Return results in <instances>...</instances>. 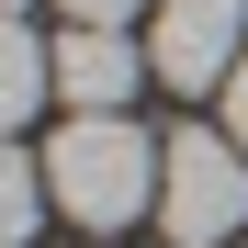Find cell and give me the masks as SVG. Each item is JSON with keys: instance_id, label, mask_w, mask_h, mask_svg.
<instances>
[{"instance_id": "cell-3", "label": "cell", "mask_w": 248, "mask_h": 248, "mask_svg": "<svg viewBox=\"0 0 248 248\" xmlns=\"http://www.w3.org/2000/svg\"><path fill=\"white\" fill-rule=\"evenodd\" d=\"M248 57V0H158L147 12V68L170 91H226Z\"/></svg>"}, {"instance_id": "cell-2", "label": "cell", "mask_w": 248, "mask_h": 248, "mask_svg": "<svg viewBox=\"0 0 248 248\" xmlns=\"http://www.w3.org/2000/svg\"><path fill=\"white\" fill-rule=\"evenodd\" d=\"M158 226H170V248H226V237L248 226V170H237V136H226V124L170 136V170H158Z\"/></svg>"}, {"instance_id": "cell-9", "label": "cell", "mask_w": 248, "mask_h": 248, "mask_svg": "<svg viewBox=\"0 0 248 248\" xmlns=\"http://www.w3.org/2000/svg\"><path fill=\"white\" fill-rule=\"evenodd\" d=\"M0 12H23V0H0Z\"/></svg>"}, {"instance_id": "cell-7", "label": "cell", "mask_w": 248, "mask_h": 248, "mask_svg": "<svg viewBox=\"0 0 248 248\" xmlns=\"http://www.w3.org/2000/svg\"><path fill=\"white\" fill-rule=\"evenodd\" d=\"M57 12H68V23H113V34H124V12H147V0H57Z\"/></svg>"}, {"instance_id": "cell-1", "label": "cell", "mask_w": 248, "mask_h": 248, "mask_svg": "<svg viewBox=\"0 0 248 248\" xmlns=\"http://www.w3.org/2000/svg\"><path fill=\"white\" fill-rule=\"evenodd\" d=\"M158 170H170V147H147V124H124V113H79V124H57V147H46L57 215H79L91 237L136 226L158 203Z\"/></svg>"}, {"instance_id": "cell-4", "label": "cell", "mask_w": 248, "mask_h": 248, "mask_svg": "<svg viewBox=\"0 0 248 248\" xmlns=\"http://www.w3.org/2000/svg\"><path fill=\"white\" fill-rule=\"evenodd\" d=\"M147 79V46H124L113 23H68L57 34V102L68 113H124Z\"/></svg>"}, {"instance_id": "cell-8", "label": "cell", "mask_w": 248, "mask_h": 248, "mask_svg": "<svg viewBox=\"0 0 248 248\" xmlns=\"http://www.w3.org/2000/svg\"><path fill=\"white\" fill-rule=\"evenodd\" d=\"M215 102H226V136L248 147V57H237V79H226V91H215Z\"/></svg>"}, {"instance_id": "cell-6", "label": "cell", "mask_w": 248, "mask_h": 248, "mask_svg": "<svg viewBox=\"0 0 248 248\" xmlns=\"http://www.w3.org/2000/svg\"><path fill=\"white\" fill-rule=\"evenodd\" d=\"M46 158H34V147H12V136H0V248H23L34 226H46Z\"/></svg>"}, {"instance_id": "cell-5", "label": "cell", "mask_w": 248, "mask_h": 248, "mask_svg": "<svg viewBox=\"0 0 248 248\" xmlns=\"http://www.w3.org/2000/svg\"><path fill=\"white\" fill-rule=\"evenodd\" d=\"M46 91H57V46H34L23 12H0V136H12V124L46 102Z\"/></svg>"}]
</instances>
